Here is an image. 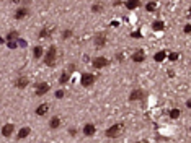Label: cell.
Listing matches in <instances>:
<instances>
[{
	"label": "cell",
	"mask_w": 191,
	"mask_h": 143,
	"mask_svg": "<svg viewBox=\"0 0 191 143\" xmlns=\"http://www.w3.org/2000/svg\"><path fill=\"white\" fill-rule=\"evenodd\" d=\"M17 37H18V33H17V31H10V33L7 34V39H8V41H15Z\"/></svg>",
	"instance_id": "23"
},
{
	"label": "cell",
	"mask_w": 191,
	"mask_h": 143,
	"mask_svg": "<svg viewBox=\"0 0 191 143\" xmlns=\"http://www.w3.org/2000/svg\"><path fill=\"white\" fill-rule=\"evenodd\" d=\"M144 96H146V93L142 90H132L129 94V101H141Z\"/></svg>",
	"instance_id": "7"
},
{
	"label": "cell",
	"mask_w": 191,
	"mask_h": 143,
	"mask_svg": "<svg viewBox=\"0 0 191 143\" xmlns=\"http://www.w3.org/2000/svg\"><path fill=\"white\" fill-rule=\"evenodd\" d=\"M47 111H49V104H46V102L44 104H39L36 107V115H44Z\"/></svg>",
	"instance_id": "13"
},
{
	"label": "cell",
	"mask_w": 191,
	"mask_h": 143,
	"mask_svg": "<svg viewBox=\"0 0 191 143\" xmlns=\"http://www.w3.org/2000/svg\"><path fill=\"white\" fill-rule=\"evenodd\" d=\"M124 7L129 10H134V8H137V7H141V0H126Z\"/></svg>",
	"instance_id": "11"
},
{
	"label": "cell",
	"mask_w": 191,
	"mask_h": 143,
	"mask_svg": "<svg viewBox=\"0 0 191 143\" xmlns=\"http://www.w3.org/2000/svg\"><path fill=\"white\" fill-rule=\"evenodd\" d=\"M69 78H70V72H64V73L59 77V83H61V85H64V83L69 82Z\"/></svg>",
	"instance_id": "19"
},
{
	"label": "cell",
	"mask_w": 191,
	"mask_h": 143,
	"mask_svg": "<svg viewBox=\"0 0 191 143\" xmlns=\"http://www.w3.org/2000/svg\"><path fill=\"white\" fill-rule=\"evenodd\" d=\"M49 31H47V29H41V33H39V37H47L49 36Z\"/></svg>",
	"instance_id": "28"
},
{
	"label": "cell",
	"mask_w": 191,
	"mask_h": 143,
	"mask_svg": "<svg viewBox=\"0 0 191 143\" xmlns=\"http://www.w3.org/2000/svg\"><path fill=\"white\" fill-rule=\"evenodd\" d=\"M15 85H17V88H26V86H28V78L20 77L17 82H15Z\"/></svg>",
	"instance_id": "15"
},
{
	"label": "cell",
	"mask_w": 191,
	"mask_h": 143,
	"mask_svg": "<svg viewBox=\"0 0 191 143\" xmlns=\"http://www.w3.org/2000/svg\"><path fill=\"white\" fill-rule=\"evenodd\" d=\"M142 34H141V31H134L132 34H131V37H134V39H137V37H141Z\"/></svg>",
	"instance_id": "32"
},
{
	"label": "cell",
	"mask_w": 191,
	"mask_h": 143,
	"mask_svg": "<svg viewBox=\"0 0 191 143\" xmlns=\"http://www.w3.org/2000/svg\"><path fill=\"white\" fill-rule=\"evenodd\" d=\"M152 28H154V31H162V29L165 28V23H163V21H160V20H157V21H154Z\"/></svg>",
	"instance_id": "18"
},
{
	"label": "cell",
	"mask_w": 191,
	"mask_h": 143,
	"mask_svg": "<svg viewBox=\"0 0 191 143\" xmlns=\"http://www.w3.org/2000/svg\"><path fill=\"white\" fill-rule=\"evenodd\" d=\"M49 127L52 128V130H56V128H59V127H61V119H59L57 115H56V117H52V119L49 120Z\"/></svg>",
	"instance_id": "14"
},
{
	"label": "cell",
	"mask_w": 191,
	"mask_h": 143,
	"mask_svg": "<svg viewBox=\"0 0 191 143\" xmlns=\"http://www.w3.org/2000/svg\"><path fill=\"white\" fill-rule=\"evenodd\" d=\"M123 130H124V125H123V124H114V125H111L109 128H106L105 135H106L108 138H118V137L123 133Z\"/></svg>",
	"instance_id": "2"
},
{
	"label": "cell",
	"mask_w": 191,
	"mask_h": 143,
	"mask_svg": "<svg viewBox=\"0 0 191 143\" xmlns=\"http://www.w3.org/2000/svg\"><path fill=\"white\" fill-rule=\"evenodd\" d=\"M13 130H15V125H13V124H5V125L2 127V137L8 138L10 135L13 133Z\"/></svg>",
	"instance_id": "8"
},
{
	"label": "cell",
	"mask_w": 191,
	"mask_h": 143,
	"mask_svg": "<svg viewBox=\"0 0 191 143\" xmlns=\"http://www.w3.org/2000/svg\"><path fill=\"white\" fill-rule=\"evenodd\" d=\"M28 15V7H18L15 12V20H23Z\"/></svg>",
	"instance_id": "9"
},
{
	"label": "cell",
	"mask_w": 191,
	"mask_h": 143,
	"mask_svg": "<svg viewBox=\"0 0 191 143\" xmlns=\"http://www.w3.org/2000/svg\"><path fill=\"white\" fill-rule=\"evenodd\" d=\"M70 36H72V31H70V29H66V31L62 33V39H69Z\"/></svg>",
	"instance_id": "27"
},
{
	"label": "cell",
	"mask_w": 191,
	"mask_h": 143,
	"mask_svg": "<svg viewBox=\"0 0 191 143\" xmlns=\"http://www.w3.org/2000/svg\"><path fill=\"white\" fill-rule=\"evenodd\" d=\"M95 80H96V78H95V75H93V73H83L80 83H82V86L88 88V86H91L93 83H95Z\"/></svg>",
	"instance_id": "3"
},
{
	"label": "cell",
	"mask_w": 191,
	"mask_h": 143,
	"mask_svg": "<svg viewBox=\"0 0 191 143\" xmlns=\"http://www.w3.org/2000/svg\"><path fill=\"white\" fill-rule=\"evenodd\" d=\"M56 59H57V47L56 46H49V49L46 50V55H44V64L52 67L56 64Z\"/></svg>",
	"instance_id": "1"
},
{
	"label": "cell",
	"mask_w": 191,
	"mask_h": 143,
	"mask_svg": "<svg viewBox=\"0 0 191 143\" xmlns=\"http://www.w3.org/2000/svg\"><path fill=\"white\" fill-rule=\"evenodd\" d=\"M165 59H167V52H165V50H160V52H157L154 55V60L155 62H163Z\"/></svg>",
	"instance_id": "16"
},
{
	"label": "cell",
	"mask_w": 191,
	"mask_h": 143,
	"mask_svg": "<svg viewBox=\"0 0 191 143\" xmlns=\"http://www.w3.org/2000/svg\"><path fill=\"white\" fill-rule=\"evenodd\" d=\"M56 98H57V99H62V98H64V91H62V90H57V91H56Z\"/></svg>",
	"instance_id": "30"
},
{
	"label": "cell",
	"mask_w": 191,
	"mask_h": 143,
	"mask_svg": "<svg viewBox=\"0 0 191 143\" xmlns=\"http://www.w3.org/2000/svg\"><path fill=\"white\" fill-rule=\"evenodd\" d=\"M183 31H185V34H191V25H186L183 28Z\"/></svg>",
	"instance_id": "31"
},
{
	"label": "cell",
	"mask_w": 191,
	"mask_h": 143,
	"mask_svg": "<svg viewBox=\"0 0 191 143\" xmlns=\"http://www.w3.org/2000/svg\"><path fill=\"white\" fill-rule=\"evenodd\" d=\"M93 44H95L96 49H100V47H105L106 46V34L105 33H98L93 39Z\"/></svg>",
	"instance_id": "4"
},
{
	"label": "cell",
	"mask_w": 191,
	"mask_h": 143,
	"mask_svg": "<svg viewBox=\"0 0 191 143\" xmlns=\"http://www.w3.org/2000/svg\"><path fill=\"white\" fill-rule=\"evenodd\" d=\"M41 55H43V47H41V46H36V47L33 49V57L34 59H39Z\"/></svg>",
	"instance_id": "20"
},
{
	"label": "cell",
	"mask_w": 191,
	"mask_h": 143,
	"mask_svg": "<svg viewBox=\"0 0 191 143\" xmlns=\"http://www.w3.org/2000/svg\"><path fill=\"white\" fill-rule=\"evenodd\" d=\"M132 59L134 62H137V64H139V62H144V59H146V54H144V50H136V52L132 54Z\"/></svg>",
	"instance_id": "12"
},
{
	"label": "cell",
	"mask_w": 191,
	"mask_h": 143,
	"mask_svg": "<svg viewBox=\"0 0 191 143\" xmlns=\"http://www.w3.org/2000/svg\"><path fill=\"white\" fill-rule=\"evenodd\" d=\"M95 132H96V128L93 124H85V127H83V135L85 137H93Z\"/></svg>",
	"instance_id": "10"
},
{
	"label": "cell",
	"mask_w": 191,
	"mask_h": 143,
	"mask_svg": "<svg viewBox=\"0 0 191 143\" xmlns=\"http://www.w3.org/2000/svg\"><path fill=\"white\" fill-rule=\"evenodd\" d=\"M7 47H8V49H17L18 42L17 41H8V42H7Z\"/></svg>",
	"instance_id": "25"
},
{
	"label": "cell",
	"mask_w": 191,
	"mask_h": 143,
	"mask_svg": "<svg viewBox=\"0 0 191 143\" xmlns=\"http://www.w3.org/2000/svg\"><path fill=\"white\" fill-rule=\"evenodd\" d=\"M101 10H103V5H100V3H95L91 7V12L93 13H98V12H101Z\"/></svg>",
	"instance_id": "24"
},
{
	"label": "cell",
	"mask_w": 191,
	"mask_h": 143,
	"mask_svg": "<svg viewBox=\"0 0 191 143\" xmlns=\"http://www.w3.org/2000/svg\"><path fill=\"white\" fill-rule=\"evenodd\" d=\"M47 91H49V85L43 82V83H38L36 85V91L34 93H36V96H44Z\"/></svg>",
	"instance_id": "6"
},
{
	"label": "cell",
	"mask_w": 191,
	"mask_h": 143,
	"mask_svg": "<svg viewBox=\"0 0 191 143\" xmlns=\"http://www.w3.org/2000/svg\"><path fill=\"white\" fill-rule=\"evenodd\" d=\"M180 115H181V111H180V109H176V107L170 111V119H178Z\"/></svg>",
	"instance_id": "21"
},
{
	"label": "cell",
	"mask_w": 191,
	"mask_h": 143,
	"mask_svg": "<svg viewBox=\"0 0 191 143\" xmlns=\"http://www.w3.org/2000/svg\"><path fill=\"white\" fill-rule=\"evenodd\" d=\"M18 47H26V44H28V42L25 41V39H18Z\"/></svg>",
	"instance_id": "29"
},
{
	"label": "cell",
	"mask_w": 191,
	"mask_h": 143,
	"mask_svg": "<svg viewBox=\"0 0 191 143\" xmlns=\"http://www.w3.org/2000/svg\"><path fill=\"white\" fill-rule=\"evenodd\" d=\"M69 133H70V135H77V128H74V127L69 128Z\"/></svg>",
	"instance_id": "33"
},
{
	"label": "cell",
	"mask_w": 191,
	"mask_h": 143,
	"mask_svg": "<svg viewBox=\"0 0 191 143\" xmlns=\"http://www.w3.org/2000/svg\"><path fill=\"white\" fill-rule=\"evenodd\" d=\"M29 132H31V130H29L28 127H23V128H21V130L18 132V140H23V138H26V137L29 135Z\"/></svg>",
	"instance_id": "17"
},
{
	"label": "cell",
	"mask_w": 191,
	"mask_h": 143,
	"mask_svg": "<svg viewBox=\"0 0 191 143\" xmlns=\"http://www.w3.org/2000/svg\"><path fill=\"white\" fill-rule=\"evenodd\" d=\"M155 8H157V3H155V2H149V3L146 5V10H147V12H154Z\"/></svg>",
	"instance_id": "22"
},
{
	"label": "cell",
	"mask_w": 191,
	"mask_h": 143,
	"mask_svg": "<svg viewBox=\"0 0 191 143\" xmlns=\"http://www.w3.org/2000/svg\"><path fill=\"white\" fill-rule=\"evenodd\" d=\"M168 60H171V62L178 60V54H176V52H171V54H168Z\"/></svg>",
	"instance_id": "26"
},
{
	"label": "cell",
	"mask_w": 191,
	"mask_h": 143,
	"mask_svg": "<svg viewBox=\"0 0 191 143\" xmlns=\"http://www.w3.org/2000/svg\"><path fill=\"white\" fill-rule=\"evenodd\" d=\"M91 64H93L95 68H103V67L108 65V59L106 57H95L93 60H91Z\"/></svg>",
	"instance_id": "5"
}]
</instances>
